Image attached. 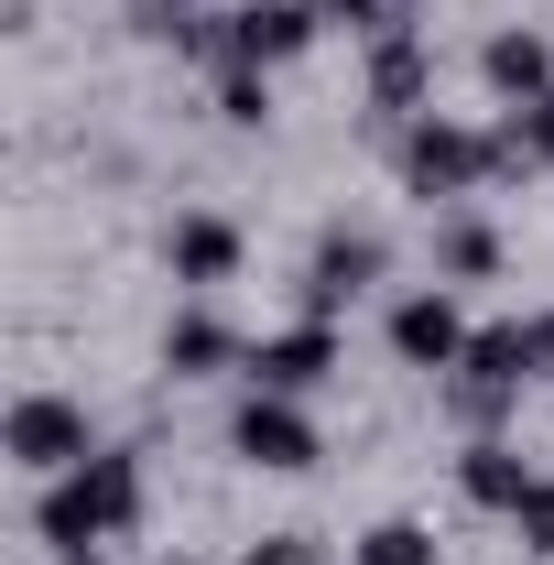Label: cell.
I'll return each mask as SVG.
<instances>
[{
    "label": "cell",
    "mask_w": 554,
    "mask_h": 565,
    "mask_svg": "<svg viewBox=\"0 0 554 565\" xmlns=\"http://www.w3.org/2000/svg\"><path fill=\"white\" fill-rule=\"evenodd\" d=\"M131 522H141V457L131 446H98L87 468L44 479V500H33V533H44L55 555H98V544L131 533Z\"/></svg>",
    "instance_id": "cell-1"
},
{
    "label": "cell",
    "mask_w": 554,
    "mask_h": 565,
    "mask_svg": "<svg viewBox=\"0 0 554 565\" xmlns=\"http://www.w3.org/2000/svg\"><path fill=\"white\" fill-rule=\"evenodd\" d=\"M511 163H522L511 131H468V120H414L403 131V185L414 196H468V185L511 174Z\"/></svg>",
    "instance_id": "cell-2"
},
{
    "label": "cell",
    "mask_w": 554,
    "mask_h": 565,
    "mask_svg": "<svg viewBox=\"0 0 554 565\" xmlns=\"http://www.w3.org/2000/svg\"><path fill=\"white\" fill-rule=\"evenodd\" d=\"M228 457L262 468V479H305L327 446H316V414H305L294 392H251V403L228 414Z\"/></svg>",
    "instance_id": "cell-3"
},
{
    "label": "cell",
    "mask_w": 554,
    "mask_h": 565,
    "mask_svg": "<svg viewBox=\"0 0 554 565\" xmlns=\"http://www.w3.org/2000/svg\"><path fill=\"white\" fill-rule=\"evenodd\" d=\"M98 457V424H87V403H66V392H22L11 403V468H33V479H66V468H87Z\"/></svg>",
    "instance_id": "cell-4"
},
{
    "label": "cell",
    "mask_w": 554,
    "mask_h": 565,
    "mask_svg": "<svg viewBox=\"0 0 554 565\" xmlns=\"http://www.w3.org/2000/svg\"><path fill=\"white\" fill-rule=\"evenodd\" d=\"M381 273H392L381 228H327V239H316V262H305V316H327V327H338V316H348Z\"/></svg>",
    "instance_id": "cell-5"
},
{
    "label": "cell",
    "mask_w": 554,
    "mask_h": 565,
    "mask_svg": "<svg viewBox=\"0 0 554 565\" xmlns=\"http://www.w3.org/2000/svg\"><path fill=\"white\" fill-rule=\"evenodd\" d=\"M316 33H327L316 0H239L228 33H217V66H283V55H305Z\"/></svg>",
    "instance_id": "cell-6"
},
{
    "label": "cell",
    "mask_w": 554,
    "mask_h": 565,
    "mask_svg": "<svg viewBox=\"0 0 554 565\" xmlns=\"http://www.w3.org/2000/svg\"><path fill=\"white\" fill-rule=\"evenodd\" d=\"M239 370H251V392H294V403H305L316 381H338V327L305 316V327H283V338H251Z\"/></svg>",
    "instance_id": "cell-7"
},
{
    "label": "cell",
    "mask_w": 554,
    "mask_h": 565,
    "mask_svg": "<svg viewBox=\"0 0 554 565\" xmlns=\"http://www.w3.org/2000/svg\"><path fill=\"white\" fill-rule=\"evenodd\" d=\"M468 338H479V327L457 316V294H403V305H392V359H403V370H457Z\"/></svg>",
    "instance_id": "cell-8"
},
{
    "label": "cell",
    "mask_w": 554,
    "mask_h": 565,
    "mask_svg": "<svg viewBox=\"0 0 554 565\" xmlns=\"http://www.w3.org/2000/svg\"><path fill=\"white\" fill-rule=\"evenodd\" d=\"M239 250H251V239H239V217H217V207H185L174 228H163V262H174V282H196V294L239 273Z\"/></svg>",
    "instance_id": "cell-9"
},
{
    "label": "cell",
    "mask_w": 554,
    "mask_h": 565,
    "mask_svg": "<svg viewBox=\"0 0 554 565\" xmlns=\"http://www.w3.org/2000/svg\"><path fill=\"white\" fill-rule=\"evenodd\" d=\"M479 76H489V98L533 109V98H554V44H544V33H489Z\"/></svg>",
    "instance_id": "cell-10"
},
{
    "label": "cell",
    "mask_w": 554,
    "mask_h": 565,
    "mask_svg": "<svg viewBox=\"0 0 554 565\" xmlns=\"http://www.w3.org/2000/svg\"><path fill=\"white\" fill-rule=\"evenodd\" d=\"M424 33L414 22H392V33H381V44H370V109H381V120H403V109H414L424 98Z\"/></svg>",
    "instance_id": "cell-11"
},
{
    "label": "cell",
    "mask_w": 554,
    "mask_h": 565,
    "mask_svg": "<svg viewBox=\"0 0 554 565\" xmlns=\"http://www.w3.org/2000/svg\"><path fill=\"white\" fill-rule=\"evenodd\" d=\"M457 490L479 500V511H522V500L544 490V479H533V468H522L500 435H468V457H457Z\"/></svg>",
    "instance_id": "cell-12"
},
{
    "label": "cell",
    "mask_w": 554,
    "mask_h": 565,
    "mask_svg": "<svg viewBox=\"0 0 554 565\" xmlns=\"http://www.w3.org/2000/svg\"><path fill=\"white\" fill-rule=\"evenodd\" d=\"M239 338H228V327H217V316H174V327H163V370H174V381H217V370H239Z\"/></svg>",
    "instance_id": "cell-13"
},
{
    "label": "cell",
    "mask_w": 554,
    "mask_h": 565,
    "mask_svg": "<svg viewBox=\"0 0 554 565\" xmlns=\"http://www.w3.org/2000/svg\"><path fill=\"white\" fill-rule=\"evenodd\" d=\"M131 33H141V44H174V55H217L228 11H196V0H131Z\"/></svg>",
    "instance_id": "cell-14"
},
{
    "label": "cell",
    "mask_w": 554,
    "mask_h": 565,
    "mask_svg": "<svg viewBox=\"0 0 554 565\" xmlns=\"http://www.w3.org/2000/svg\"><path fill=\"white\" fill-rule=\"evenodd\" d=\"M435 273L446 282H489L500 273V239H489L479 217H446V228H435Z\"/></svg>",
    "instance_id": "cell-15"
},
{
    "label": "cell",
    "mask_w": 554,
    "mask_h": 565,
    "mask_svg": "<svg viewBox=\"0 0 554 565\" xmlns=\"http://www.w3.org/2000/svg\"><path fill=\"white\" fill-rule=\"evenodd\" d=\"M348 565H435V533H424V522H370Z\"/></svg>",
    "instance_id": "cell-16"
},
{
    "label": "cell",
    "mask_w": 554,
    "mask_h": 565,
    "mask_svg": "<svg viewBox=\"0 0 554 565\" xmlns=\"http://www.w3.org/2000/svg\"><path fill=\"white\" fill-rule=\"evenodd\" d=\"M217 120H228V131H262V120H273V87H262V66H217Z\"/></svg>",
    "instance_id": "cell-17"
},
{
    "label": "cell",
    "mask_w": 554,
    "mask_h": 565,
    "mask_svg": "<svg viewBox=\"0 0 554 565\" xmlns=\"http://www.w3.org/2000/svg\"><path fill=\"white\" fill-rule=\"evenodd\" d=\"M511 141H522V163H554V98L511 109Z\"/></svg>",
    "instance_id": "cell-18"
},
{
    "label": "cell",
    "mask_w": 554,
    "mask_h": 565,
    "mask_svg": "<svg viewBox=\"0 0 554 565\" xmlns=\"http://www.w3.org/2000/svg\"><path fill=\"white\" fill-rule=\"evenodd\" d=\"M316 11H327V22H348V33H392V22H403L392 0H316Z\"/></svg>",
    "instance_id": "cell-19"
},
{
    "label": "cell",
    "mask_w": 554,
    "mask_h": 565,
    "mask_svg": "<svg viewBox=\"0 0 554 565\" xmlns=\"http://www.w3.org/2000/svg\"><path fill=\"white\" fill-rule=\"evenodd\" d=\"M511 522H522V544H533V555H554V479H544V490H533V500H522Z\"/></svg>",
    "instance_id": "cell-20"
},
{
    "label": "cell",
    "mask_w": 554,
    "mask_h": 565,
    "mask_svg": "<svg viewBox=\"0 0 554 565\" xmlns=\"http://www.w3.org/2000/svg\"><path fill=\"white\" fill-rule=\"evenodd\" d=\"M239 565H316V544H305V533H273V544H251Z\"/></svg>",
    "instance_id": "cell-21"
},
{
    "label": "cell",
    "mask_w": 554,
    "mask_h": 565,
    "mask_svg": "<svg viewBox=\"0 0 554 565\" xmlns=\"http://www.w3.org/2000/svg\"><path fill=\"white\" fill-rule=\"evenodd\" d=\"M55 565H98V555H55Z\"/></svg>",
    "instance_id": "cell-22"
}]
</instances>
